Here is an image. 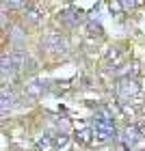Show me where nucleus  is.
<instances>
[{
	"mask_svg": "<svg viewBox=\"0 0 145 151\" xmlns=\"http://www.w3.org/2000/svg\"><path fill=\"white\" fill-rule=\"evenodd\" d=\"M95 132H98V136L102 140H108L110 136H115V127L108 119H98L95 121Z\"/></svg>",
	"mask_w": 145,
	"mask_h": 151,
	"instance_id": "nucleus-1",
	"label": "nucleus"
},
{
	"mask_svg": "<svg viewBox=\"0 0 145 151\" xmlns=\"http://www.w3.org/2000/svg\"><path fill=\"white\" fill-rule=\"evenodd\" d=\"M136 91V82H132V80H126V82H121V84H119V93L121 95H130V93H134Z\"/></svg>",
	"mask_w": 145,
	"mask_h": 151,
	"instance_id": "nucleus-2",
	"label": "nucleus"
},
{
	"mask_svg": "<svg viewBox=\"0 0 145 151\" xmlns=\"http://www.w3.org/2000/svg\"><path fill=\"white\" fill-rule=\"evenodd\" d=\"M44 84H41L39 80H35V82H30V84H26V91H28L30 95H39V93H44Z\"/></svg>",
	"mask_w": 145,
	"mask_h": 151,
	"instance_id": "nucleus-3",
	"label": "nucleus"
},
{
	"mask_svg": "<svg viewBox=\"0 0 145 151\" xmlns=\"http://www.w3.org/2000/svg\"><path fill=\"white\" fill-rule=\"evenodd\" d=\"M126 134H128V138H126L128 142H134V140H139V136H136V129H134V127H128V129H126Z\"/></svg>",
	"mask_w": 145,
	"mask_h": 151,
	"instance_id": "nucleus-4",
	"label": "nucleus"
},
{
	"mask_svg": "<svg viewBox=\"0 0 145 151\" xmlns=\"http://www.w3.org/2000/svg\"><path fill=\"white\" fill-rule=\"evenodd\" d=\"M39 149H44V151H48V149H50V140H48V138H44V140H39Z\"/></svg>",
	"mask_w": 145,
	"mask_h": 151,
	"instance_id": "nucleus-5",
	"label": "nucleus"
}]
</instances>
